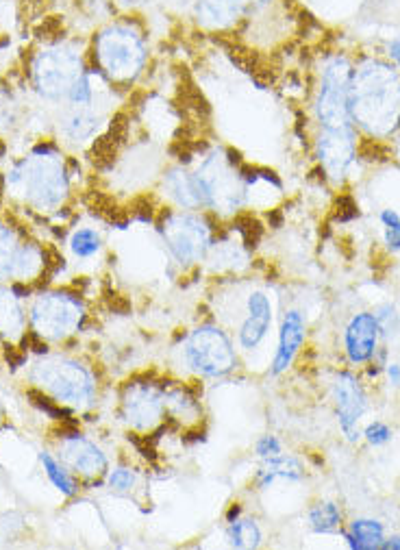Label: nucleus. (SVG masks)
Returning a JSON list of instances; mask_svg holds the SVG:
<instances>
[{
  "mask_svg": "<svg viewBox=\"0 0 400 550\" xmlns=\"http://www.w3.org/2000/svg\"><path fill=\"white\" fill-rule=\"evenodd\" d=\"M316 157L322 170L333 181H342L355 161V131L346 129H322L316 140Z\"/></svg>",
  "mask_w": 400,
  "mask_h": 550,
  "instance_id": "obj_14",
  "label": "nucleus"
},
{
  "mask_svg": "<svg viewBox=\"0 0 400 550\" xmlns=\"http://www.w3.org/2000/svg\"><path fill=\"white\" fill-rule=\"evenodd\" d=\"M124 420L135 431H153L166 416V390L157 383H129L122 396Z\"/></svg>",
  "mask_w": 400,
  "mask_h": 550,
  "instance_id": "obj_11",
  "label": "nucleus"
},
{
  "mask_svg": "<svg viewBox=\"0 0 400 550\" xmlns=\"http://www.w3.org/2000/svg\"><path fill=\"white\" fill-rule=\"evenodd\" d=\"M85 70L87 68L83 64V55L77 48L55 42L35 55L31 77L35 90L44 98L59 100L68 98L72 85L81 79Z\"/></svg>",
  "mask_w": 400,
  "mask_h": 550,
  "instance_id": "obj_5",
  "label": "nucleus"
},
{
  "mask_svg": "<svg viewBox=\"0 0 400 550\" xmlns=\"http://www.w3.org/2000/svg\"><path fill=\"white\" fill-rule=\"evenodd\" d=\"M227 537L235 548H257L261 540H264V533H261V527L255 518L235 516V520H229Z\"/></svg>",
  "mask_w": 400,
  "mask_h": 550,
  "instance_id": "obj_23",
  "label": "nucleus"
},
{
  "mask_svg": "<svg viewBox=\"0 0 400 550\" xmlns=\"http://www.w3.org/2000/svg\"><path fill=\"white\" fill-rule=\"evenodd\" d=\"M166 414L181 422H196L200 418V403L183 387H177L166 392Z\"/></svg>",
  "mask_w": 400,
  "mask_h": 550,
  "instance_id": "obj_24",
  "label": "nucleus"
},
{
  "mask_svg": "<svg viewBox=\"0 0 400 550\" xmlns=\"http://www.w3.org/2000/svg\"><path fill=\"white\" fill-rule=\"evenodd\" d=\"M379 333V320L377 316L368 314V311H361V314L350 318L344 331V346L350 364H366V361L374 357L379 344Z\"/></svg>",
  "mask_w": 400,
  "mask_h": 550,
  "instance_id": "obj_17",
  "label": "nucleus"
},
{
  "mask_svg": "<svg viewBox=\"0 0 400 550\" xmlns=\"http://www.w3.org/2000/svg\"><path fill=\"white\" fill-rule=\"evenodd\" d=\"M333 400H335V411L337 420H340V429L344 431L348 442H359L361 431L359 422L366 414L368 400L366 392L361 387L359 379L350 372H340L333 383Z\"/></svg>",
  "mask_w": 400,
  "mask_h": 550,
  "instance_id": "obj_12",
  "label": "nucleus"
},
{
  "mask_svg": "<svg viewBox=\"0 0 400 550\" xmlns=\"http://www.w3.org/2000/svg\"><path fill=\"white\" fill-rule=\"evenodd\" d=\"M96 70L111 85H133L148 64V40L133 18H114L94 35Z\"/></svg>",
  "mask_w": 400,
  "mask_h": 550,
  "instance_id": "obj_2",
  "label": "nucleus"
},
{
  "mask_svg": "<svg viewBox=\"0 0 400 550\" xmlns=\"http://www.w3.org/2000/svg\"><path fill=\"white\" fill-rule=\"evenodd\" d=\"M120 3H124L127 7H137V5H144L146 0H120Z\"/></svg>",
  "mask_w": 400,
  "mask_h": 550,
  "instance_id": "obj_37",
  "label": "nucleus"
},
{
  "mask_svg": "<svg viewBox=\"0 0 400 550\" xmlns=\"http://www.w3.org/2000/svg\"><path fill=\"white\" fill-rule=\"evenodd\" d=\"M342 524V511L331 500H322L309 509V527L316 533H333Z\"/></svg>",
  "mask_w": 400,
  "mask_h": 550,
  "instance_id": "obj_25",
  "label": "nucleus"
},
{
  "mask_svg": "<svg viewBox=\"0 0 400 550\" xmlns=\"http://www.w3.org/2000/svg\"><path fill=\"white\" fill-rule=\"evenodd\" d=\"M161 187H164V194L174 205V209H185V211L207 209V194L194 170H187L185 166H172L170 170L164 172Z\"/></svg>",
  "mask_w": 400,
  "mask_h": 550,
  "instance_id": "obj_15",
  "label": "nucleus"
},
{
  "mask_svg": "<svg viewBox=\"0 0 400 550\" xmlns=\"http://www.w3.org/2000/svg\"><path fill=\"white\" fill-rule=\"evenodd\" d=\"M107 483H109V487L114 492H122L124 494V492H131L133 490L135 483H137V477H135V472L131 468L120 466V468L109 472Z\"/></svg>",
  "mask_w": 400,
  "mask_h": 550,
  "instance_id": "obj_31",
  "label": "nucleus"
},
{
  "mask_svg": "<svg viewBox=\"0 0 400 550\" xmlns=\"http://www.w3.org/2000/svg\"><path fill=\"white\" fill-rule=\"evenodd\" d=\"M40 459H42V464H44V470H46V474H48V479L53 481V485L57 487V490H59L61 494H66V496H74V494H77V483L72 481V477L66 472V468L59 464V461H55L48 453H42Z\"/></svg>",
  "mask_w": 400,
  "mask_h": 550,
  "instance_id": "obj_28",
  "label": "nucleus"
},
{
  "mask_svg": "<svg viewBox=\"0 0 400 550\" xmlns=\"http://www.w3.org/2000/svg\"><path fill=\"white\" fill-rule=\"evenodd\" d=\"M61 459L81 474V477H103L107 472V457L103 450L90 440H85L79 433L64 435L61 442Z\"/></svg>",
  "mask_w": 400,
  "mask_h": 550,
  "instance_id": "obj_18",
  "label": "nucleus"
},
{
  "mask_svg": "<svg viewBox=\"0 0 400 550\" xmlns=\"http://www.w3.org/2000/svg\"><path fill=\"white\" fill-rule=\"evenodd\" d=\"M100 246H103V240H100V235L94 229H77L70 237L72 253L79 259L94 257L100 250Z\"/></svg>",
  "mask_w": 400,
  "mask_h": 550,
  "instance_id": "obj_29",
  "label": "nucleus"
},
{
  "mask_svg": "<svg viewBox=\"0 0 400 550\" xmlns=\"http://www.w3.org/2000/svg\"><path fill=\"white\" fill-rule=\"evenodd\" d=\"M387 50H390V57L396 64V68H400V37H398V40H394Z\"/></svg>",
  "mask_w": 400,
  "mask_h": 550,
  "instance_id": "obj_35",
  "label": "nucleus"
},
{
  "mask_svg": "<svg viewBox=\"0 0 400 550\" xmlns=\"http://www.w3.org/2000/svg\"><path fill=\"white\" fill-rule=\"evenodd\" d=\"M272 327V303L264 290H253L246 298V314L237 331V342L244 350H255L268 337Z\"/></svg>",
  "mask_w": 400,
  "mask_h": 550,
  "instance_id": "obj_16",
  "label": "nucleus"
},
{
  "mask_svg": "<svg viewBox=\"0 0 400 550\" xmlns=\"http://www.w3.org/2000/svg\"><path fill=\"white\" fill-rule=\"evenodd\" d=\"M33 381L53 394L59 403L74 407H90L94 400V379L77 361L53 357L40 361L33 370Z\"/></svg>",
  "mask_w": 400,
  "mask_h": 550,
  "instance_id": "obj_9",
  "label": "nucleus"
},
{
  "mask_svg": "<svg viewBox=\"0 0 400 550\" xmlns=\"http://www.w3.org/2000/svg\"><path fill=\"white\" fill-rule=\"evenodd\" d=\"M22 329V311L14 292L0 290V333H18Z\"/></svg>",
  "mask_w": 400,
  "mask_h": 550,
  "instance_id": "obj_26",
  "label": "nucleus"
},
{
  "mask_svg": "<svg viewBox=\"0 0 400 550\" xmlns=\"http://www.w3.org/2000/svg\"><path fill=\"white\" fill-rule=\"evenodd\" d=\"M18 250L20 246L16 242V235L11 233L9 227H3V224H0V279L14 274Z\"/></svg>",
  "mask_w": 400,
  "mask_h": 550,
  "instance_id": "obj_27",
  "label": "nucleus"
},
{
  "mask_svg": "<svg viewBox=\"0 0 400 550\" xmlns=\"http://www.w3.org/2000/svg\"><path fill=\"white\" fill-rule=\"evenodd\" d=\"M305 477V470L300 466V461L294 457H285L283 453L279 457H272L264 461V468L257 472L255 483L259 490H268L274 481H300Z\"/></svg>",
  "mask_w": 400,
  "mask_h": 550,
  "instance_id": "obj_20",
  "label": "nucleus"
},
{
  "mask_svg": "<svg viewBox=\"0 0 400 550\" xmlns=\"http://www.w3.org/2000/svg\"><path fill=\"white\" fill-rule=\"evenodd\" d=\"M350 79H353V66L346 57L335 55L322 64L316 94V116L322 129L353 127V120H350Z\"/></svg>",
  "mask_w": 400,
  "mask_h": 550,
  "instance_id": "obj_7",
  "label": "nucleus"
},
{
  "mask_svg": "<svg viewBox=\"0 0 400 550\" xmlns=\"http://www.w3.org/2000/svg\"><path fill=\"white\" fill-rule=\"evenodd\" d=\"M185 364L203 379L227 377L237 366L231 337L214 324L196 327L185 340Z\"/></svg>",
  "mask_w": 400,
  "mask_h": 550,
  "instance_id": "obj_8",
  "label": "nucleus"
},
{
  "mask_svg": "<svg viewBox=\"0 0 400 550\" xmlns=\"http://www.w3.org/2000/svg\"><path fill=\"white\" fill-rule=\"evenodd\" d=\"M387 377H390V383L400 387V364H390L387 366Z\"/></svg>",
  "mask_w": 400,
  "mask_h": 550,
  "instance_id": "obj_34",
  "label": "nucleus"
},
{
  "mask_svg": "<svg viewBox=\"0 0 400 550\" xmlns=\"http://www.w3.org/2000/svg\"><path fill=\"white\" fill-rule=\"evenodd\" d=\"M83 316L81 300L72 294H44L31 311L35 335L48 340H64L79 331Z\"/></svg>",
  "mask_w": 400,
  "mask_h": 550,
  "instance_id": "obj_10",
  "label": "nucleus"
},
{
  "mask_svg": "<svg viewBox=\"0 0 400 550\" xmlns=\"http://www.w3.org/2000/svg\"><path fill=\"white\" fill-rule=\"evenodd\" d=\"M305 342V318L298 309L285 311V316L281 320V329H279V344H277V353H274L272 359V374H283L287 368L294 364V359L298 355V350L303 348Z\"/></svg>",
  "mask_w": 400,
  "mask_h": 550,
  "instance_id": "obj_19",
  "label": "nucleus"
},
{
  "mask_svg": "<svg viewBox=\"0 0 400 550\" xmlns=\"http://www.w3.org/2000/svg\"><path fill=\"white\" fill-rule=\"evenodd\" d=\"M207 194V209L231 216L246 205V177L224 153L207 155L194 170Z\"/></svg>",
  "mask_w": 400,
  "mask_h": 550,
  "instance_id": "obj_6",
  "label": "nucleus"
},
{
  "mask_svg": "<svg viewBox=\"0 0 400 550\" xmlns=\"http://www.w3.org/2000/svg\"><path fill=\"white\" fill-rule=\"evenodd\" d=\"M255 453L259 459H272V457H279L283 453V446L279 442L277 435H264L259 437L257 444H255Z\"/></svg>",
  "mask_w": 400,
  "mask_h": 550,
  "instance_id": "obj_33",
  "label": "nucleus"
},
{
  "mask_svg": "<svg viewBox=\"0 0 400 550\" xmlns=\"http://www.w3.org/2000/svg\"><path fill=\"white\" fill-rule=\"evenodd\" d=\"M159 233L181 268L196 266L209 255L214 244V229L203 211L168 209L159 222Z\"/></svg>",
  "mask_w": 400,
  "mask_h": 550,
  "instance_id": "obj_4",
  "label": "nucleus"
},
{
  "mask_svg": "<svg viewBox=\"0 0 400 550\" xmlns=\"http://www.w3.org/2000/svg\"><path fill=\"white\" fill-rule=\"evenodd\" d=\"M348 546L355 550H374L381 548L385 540L383 524L372 518H359L350 522V531L346 533Z\"/></svg>",
  "mask_w": 400,
  "mask_h": 550,
  "instance_id": "obj_22",
  "label": "nucleus"
},
{
  "mask_svg": "<svg viewBox=\"0 0 400 550\" xmlns=\"http://www.w3.org/2000/svg\"><path fill=\"white\" fill-rule=\"evenodd\" d=\"M379 220L383 224V237L385 246L392 253H400V214L394 209H383L379 214Z\"/></svg>",
  "mask_w": 400,
  "mask_h": 550,
  "instance_id": "obj_30",
  "label": "nucleus"
},
{
  "mask_svg": "<svg viewBox=\"0 0 400 550\" xmlns=\"http://www.w3.org/2000/svg\"><path fill=\"white\" fill-rule=\"evenodd\" d=\"M361 435L366 437V442H368L370 446H385L387 442L392 440V429L387 427L385 422L374 420V422L368 424V427L364 429V433H361Z\"/></svg>",
  "mask_w": 400,
  "mask_h": 550,
  "instance_id": "obj_32",
  "label": "nucleus"
},
{
  "mask_svg": "<svg viewBox=\"0 0 400 550\" xmlns=\"http://www.w3.org/2000/svg\"><path fill=\"white\" fill-rule=\"evenodd\" d=\"M381 548H385V550H396V548H400V537H398V535H396V537H387V540H383Z\"/></svg>",
  "mask_w": 400,
  "mask_h": 550,
  "instance_id": "obj_36",
  "label": "nucleus"
},
{
  "mask_svg": "<svg viewBox=\"0 0 400 550\" xmlns=\"http://www.w3.org/2000/svg\"><path fill=\"white\" fill-rule=\"evenodd\" d=\"M274 0H192L194 18L207 31H227L255 11L268 9Z\"/></svg>",
  "mask_w": 400,
  "mask_h": 550,
  "instance_id": "obj_13",
  "label": "nucleus"
},
{
  "mask_svg": "<svg viewBox=\"0 0 400 550\" xmlns=\"http://www.w3.org/2000/svg\"><path fill=\"white\" fill-rule=\"evenodd\" d=\"M7 185L11 192L22 196L37 211H55L70 192L68 172L64 161L53 153V148L37 146L33 157L22 159L7 172Z\"/></svg>",
  "mask_w": 400,
  "mask_h": 550,
  "instance_id": "obj_3",
  "label": "nucleus"
},
{
  "mask_svg": "<svg viewBox=\"0 0 400 550\" xmlns=\"http://www.w3.org/2000/svg\"><path fill=\"white\" fill-rule=\"evenodd\" d=\"M100 127V114L92 107L72 105V111L64 118V133L74 142L92 140Z\"/></svg>",
  "mask_w": 400,
  "mask_h": 550,
  "instance_id": "obj_21",
  "label": "nucleus"
},
{
  "mask_svg": "<svg viewBox=\"0 0 400 550\" xmlns=\"http://www.w3.org/2000/svg\"><path fill=\"white\" fill-rule=\"evenodd\" d=\"M350 120L372 137H387L400 124V70L366 59L350 79Z\"/></svg>",
  "mask_w": 400,
  "mask_h": 550,
  "instance_id": "obj_1",
  "label": "nucleus"
}]
</instances>
